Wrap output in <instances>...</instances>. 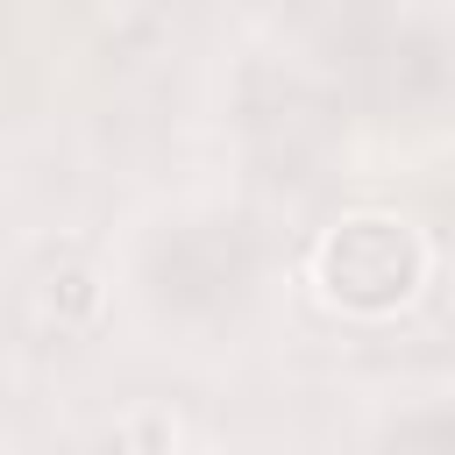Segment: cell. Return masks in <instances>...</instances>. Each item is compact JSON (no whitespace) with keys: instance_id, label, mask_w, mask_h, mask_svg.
I'll return each instance as SVG.
<instances>
[{"instance_id":"cell-1","label":"cell","mask_w":455,"mask_h":455,"mask_svg":"<svg viewBox=\"0 0 455 455\" xmlns=\"http://www.w3.org/2000/svg\"><path fill=\"white\" fill-rule=\"evenodd\" d=\"M256 277V249L235 220H185L149 249V284L171 313H228Z\"/></svg>"},{"instance_id":"cell-2","label":"cell","mask_w":455,"mask_h":455,"mask_svg":"<svg viewBox=\"0 0 455 455\" xmlns=\"http://www.w3.org/2000/svg\"><path fill=\"white\" fill-rule=\"evenodd\" d=\"M419 277V249L398 220H348L327 242V284L348 306H391Z\"/></svg>"},{"instance_id":"cell-3","label":"cell","mask_w":455,"mask_h":455,"mask_svg":"<svg viewBox=\"0 0 455 455\" xmlns=\"http://www.w3.org/2000/svg\"><path fill=\"white\" fill-rule=\"evenodd\" d=\"M249 135L270 164H306L334 142V100L313 92L306 78H263L249 92Z\"/></svg>"},{"instance_id":"cell-4","label":"cell","mask_w":455,"mask_h":455,"mask_svg":"<svg viewBox=\"0 0 455 455\" xmlns=\"http://www.w3.org/2000/svg\"><path fill=\"white\" fill-rule=\"evenodd\" d=\"M78 14L100 36V50H114V57H135L171 28V0H78Z\"/></svg>"},{"instance_id":"cell-5","label":"cell","mask_w":455,"mask_h":455,"mask_svg":"<svg viewBox=\"0 0 455 455\" xmlns=\"http://www.w3.org/2000/svg\"><path fill=\"white\" fill-rule=\"evenodd\" d=\"M28 306L43 313V327H57V334H78V327L92 320L100 291H92V277H85L78 263H57V270H43V277H36Z\"/></svg>"},{"instance_id":"cell-6","label":"cell","mask_w":455,"mask_h":455,"mask_svg":"<svg viewBox=\"0 0 455 455\" xmlns=\"http://www.w3.org/2000/svg\"><path fill=\"white\" fill-rule=\"evenodd\" d=\"M441 85H448L441 43L434 36H405L391 50V92H398V107H427V100H441Z\"/></svg>"},{"instance_id":"cell-7","label":"cell","mask_w":455,"mask_h":455,"mask_svg":"<svg viewBox=\"0 0 455 455\" xmlns=\"http://www.w3.org/2000/svg\"><path fill=\"white\" fill-rule=\"evenodd\" d=\"M299 14H306L327 43H355V28H363L370 0H299Z\"/></svg>"}]
</instances>
